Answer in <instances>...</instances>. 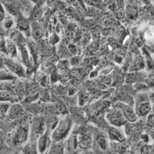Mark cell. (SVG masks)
Masks as SVG:
<instances>
[{"mask_svg": "<svg viewBox=\"0 0 154 154\" xmlns=\"http://www.w3.org/2000/svg\"><path fill=\"white\" fill-rule=\"evenodd\" d=\"M29 131L30 128L28 125H24L21 126L20 125L11 132V136L8 137L10 143L15 146L23 145L28 140Z\"/></svg>", "mask_w": 154, "mask_h": 154, "instance_id": "obj_1", "label": "cell"}, {"mask_svg": "<svg viewBox=\"0 0 154 154\" xmlns=\"http://www.w3.org/2000/svg\"><path fill=\"white\" fill-rule=\"evenodd\" d=\"M72 127L70 118H65L60 120L56 128L52 132L51 139L54 142H60L66 137Z\"/></svg>", "mask_w": 154, "mask_h": 154, "instance_id": "obj_2", "label": "cell"}, {"mask_svg": "<svg viewBox=\"0 0 154 154\" xmlns=\"http://www.w3.org/2000/svg\"><path fill=\"white\" fill-rule=\"evenodd\" d=\"M108 122L116 127H121L126 123V118L119 109L115 108L109 111L107 114Z\"/></svg>", "mask_w": 154, "mask_h": 154, "instance_id": "obj_3", "label": "cell"}, {"mask_svg": "<svg viewBox=\"0 0 154 154\" xmlns=\"http://www.w3.org/2000/svg\"><path fill=\"white\" fill-rule=\"evenodd\" d=\"M151 105L149 102L147 96L145 94L139 95L137 98L136 113L140 116H144L149 113Z\"/></svg>", "mask_w": 154, "mask_h": 154, "instance_id": "obj_4", "label": "cell"}, {"mask_svg": "<svg viewBox=\"0 0 154 154\" xmlns=\"http://www.w3.org/2000/svg\"><path fill=\"white\" fill-rule=\"evenodd\" d=\"M4 64L12 73L20 77H25V70L21 64L11 59H7V58L4 59Z\"/></svg>", "mask_w": 154, "mask_h": 154, "instance_id": "obj_5", "label": "cell"}, {"mask_svg": "<svg viewBox=\"0 0 154 154\" xmlns=\"http://www.w3.org/2000/svg\"><path fill=\"white\" fill-rule=\"evenodd\" d=\"M46 124L44 119L36 118L33 122L31 127L32 136L34 137H39L46 131Z\"/></svg>", "mask_w": 154, "mask_h": 154, "instance_id": "obj_6", "label": "cell"}, {"mask_svg": "<svg viewBox=\"0 0 154 154\" xmlns=\"http://www.w3.org/2000/svg\"><path fill=\"white\" fill-rule=\"evenodd\" d=\"M116 108L119 109L123 113L125 118L131 122H135L137 120V116L134 109L131 106L123 103V102H117L115 105Z\"/></svg>", "mask_w": 154, "mask_h": 154, "instance_id": "obj_7", "label": "cell"}, {"mask_svg": "<svg viewBox=\"0 0 154 154\" xmlns=\"http://www.w3.org/2000/svg\"><path fill=\"white\" fill-rule=\"evenodd\" d=\"M24 114V109L20 104L15 103L11 106L7 114L10 120H14L21 117Z\"/></svg>", "mask_w": 154, "mask_h": 154, "instance_id": "obj_8", "label": "cell"}, {"mask_svg": "<svg viewBox=\"0 0 154 154\" xmlns=\"http://www.w3.org/2000/svg\"><path fill=\"white\" fill-rule=\"evenodd\" d=\"M50 144V137H49V131H46L42 134L38 138L37 141V150L39 153H44L48 148Z\"/></svg>", "mask_w": 154, "mask_h": 154, "instance_id": "obj_9", "label": "cell"}, {"mask_svg": "<svg viewBox=\"0 0 154 154\" xmlns=\"http://www.w3.org/2000/svg\"><path fill=\"white\" fill-rule=\"evenodd\" d=\"M31 33L33 40L39 41L42 39L45 35V32L40 24L37 21H33L31 25Z\"/></svg>", "mask_w": 154, "mask_h": 154, "instance_id": "obj_10", "label": "cell"}, {"mask_svg": "<svg viewBox=\"0 0 154 154\" xmlns=\"http://www.w3.org/2000/svg\"><path fill=\"white\" fill-rule=\"evenodd\" d=\"M30 20H28L24 17L20 16L19 17L17 23L19 30L21 32L27 33L28 36H29L30 33H31V25H30Z\"/></svg>", "mask_w": 154, "mask_h": 154, "instance_id": "obj_11", "label": "cell"}, {"mask_svg": "<svg viewBox=\"0 0 154 154\" xmlns=\"http://www.w3.org/2000/svg\"><path fill=\"white\" fill-rule=\"evenodd\" d=\"M109 136L110 139L116 141L122 142L125 140L123 133L120 130L114 127H112L109 130Z\"/></svg>", "mask_w": 154, "mask_h": 154, "instance_id": "obj_12", "label": "cell"}, {"mask_svg": "<svg viewBox=\"0 0 154 154\" xmlns=\"http://www.w3.org/2000/svg\"><path fill=\"white\" fill-rule=\"evenodd\" d=\"M35 40L29 41L28 42V46L29 48V50H30V55H32L33 62L35 64L37 62L38 49L37 44L36 42H35Z\"/></svg>", "mask_w": 154, "mask_h": 154, "instance_id": "obj_13", "label": "cell"}, {"mask_svg": "<svg viewBox=\"0 0 154 154\" xmlns=\"http://www.w3.org/2000/svg\"><path fill=\"white\" fill-rule=\"evenodd\" d=\"M43 14V10L42 8L39 6H35L32 11L31 12V14L29 20L30 21H37L38 19H39Z\"/></svg>", "mask_w": 154, "mask_h": 154, "instance_id": "obj_14", "label": "cell"}, {"mask_svg": "<svg viewBox=\"0 0 154 154\" xmlns=\"http://www.w3.org/2000/svg\"><path fill=\"white\" fill-rule=\"evenodd\" d=\"M7 51L8 55L11 57L14 58L17 56L16 45L11 39L7 40Z\"/></svg>", "mask_w": 154, "mask_h": 154, "instance_id": "obj_15", "label": "cell"}, {"mask_svg": "<svg viewBox=\"0 0 154 154\" xmlns=\"http://www.w3.org/2000/svg\"><path fill=\"white\" fill-rule=\"evenodd\" d=\"M25 92L28 96V98H33L37 96L38 89L35 84H32L26 87Z\"/></svg>", "mask_w": 154, "mask_h": 154, "instance_id": "obj_16", "label": "cell"}, {"mask_svg": "<svg viewBox=\"0 0 154 154\" xmlns=\"http://www.w3.org/2000/svg\"><path fill=\"white\" fill-rule=\"evenodd\" d=\"M60 120L57 117H52L48 119L46 122V128L48 131H54Z\"/></svg>", "mask_w": 154, "mask_h": 154, "instance_id": "obj_17", "label": "cell"}, {"mask_svg": "<svg viewBox=\"0 0 154 154\" xmlns=\"http://www.w3.org/2000/svg\"><path fill=\"white\" fill-rule=\"evenodd\" d=\"M144 66V60H143L141 57L139 56L137 58H136V59H135V60L134 61L130 71H132L139 70L141 69H143Z\"/></svg>", "mask_w": 154, "mask_h": 154, "instance_id": "obj_18", "label": "cell"}, {"mask_svg": "<svg viewBox=\"0 0 154 154\" xmlns=\"http://www.w3.org/2000/svg\"><path fill=\"white\" fill-rule=\"evenodd\" d=\"M58 55L59 57H62V59H66V58H67L71 55L67 46L61 44L59 48L58 49Z\"/></svg>", "mask_w": 154, "mask_h": 154, "instance_id": "obj_19", "label": "cell"}, {"mask_svg": "<svg viewBox=\"0 0 154 154\" xmlns=\"http://www.w3.org/2000/svg\"><path fill=\"white\" fill-rule=\"evenodd\" d=\"M91 144V139L88 136L83 135L79 141V145L82 148H88Z\"/></svg>", "mask_w": 154, "mask_h": 154, "instance_id": "obj_20", "label": "cell"}, {"mask_svg": "<svg viewBox=\"0 0 154 154\" xmlns=\"http://www.w3.org/2000/svg\"><path fill=\"white\" fill-rule=\"evenodd\" d=\"M78 144V139L76 136H71L66 142V145L68 150H75Z\"/></svg>", "mask_w": 154, "mask_h": 154, "instance_id": "obj_21", "label": "cell"}, {"mask_svg": "<svg viewBox=\"0 0 154 154\" xmlns=\"http://www.w3.org/2000/svg\"><path fill=\"white\" fill-rule=\"evenodd\" d=\"M97 143L100 148L103 150H105L109 148L107 139L103 136H100L97 138Z\"/></svg>", "mask_w": 154, "mask_h": 154, "instance_id": "obj_22", "label": "cell"}, {"mask_svg": "<svg viewBox=\"0 0 154 154\" xmlns=\"http://www.w3.org/2000/svg\"><path fill=\"white\" fill-rule=\"evenodd\" d=\"M1 79L2 80H15L16 79V76L13 75L10 71L2 70L1 71Z\"/></svg>", "mask_w": 154, "mask_h": 154, "instance_id": "obj_23", "label": "cell"}, {"mask_svg": "<svg viewBox=\"0 0 154 154\" xmlns=\"http://www.w3.org/2000/svg\"><path fill=\"white\" fill-rule=\"evenodd\" d=\"M37 144H35V143H30L25 145L24 152L27 153H37Z\"/></svg>", "mask_w": 154, "mask_h": 154, "instance_id": "obj_24", "label": "cell"}, {"mask_svg": "<svg viewBox=\"0 0 154 154\" xmlns=\"http://www.w3.org/2000/svg\"><path fill=\"white\" fill-rule=\"evenodd\" d=\"M11 106V104L8 103H6V102H5V103L2 102V103H1V118H2V119H3L4 118H5V116L7 115Z\"/></svg>", "mask_w": 154, "mask_h": 154, "instance_id": "obj_25", "label": "cell"}, {"mask_svg": "<svg viewBox=\"0 0 154 154\" xmlns=\"http://www.w3.org/2000/svg\"><path fill=\"white\" fill-rule=\"evenodd\" d=\"M14 100V97L9 92L7 91H2L1 92V100L2 102H12Z\"/></svg>", "mask_w": 154, "mask_h": 154, "instance_id": "obj_26", "label": "cell"}, {"mask_svg": "<svg viewBox=\"0 0 154 154\" xmlns=\"http://www.w3.org/2000/svg\"><path fill=\"white\" fill-rule=\"evenodd\" d=\"M91 35L89 34V33H85V34H84L82 37L81 40L80 41V43L82 46H85L87 45L89 43V41L90 40V37Z\"/></svg>", "mask_w": 154, "mask_h": 154, "instance_id": "obj_27", "label": "cell"}, {"mask_svg": "<svg viewBox=\"0 0 154 154\" xmlns=\"http://www.w3.org/2000/svg\"><path fill=\"white\" fill-rule=\"evenodd\" d=\"M1 51L5 54H8L7 41H6L5 38L3 37H2V39H1Z\"/></svg>", "mask_w": 154, "mask_h": 154, "instance_id": "obj_28", "label": "cell"}, {"mask_svg": "<svg viewBox=\"0 0 154 154\" xmlns=\"http://www.w3.org/2000/svg\"><path fill=\"white\" fill-rule=\"evenodd\" d=\"M67 48H68V50L71 55H76L78 54V48H77L76 45H75L74 43H73V44H69L67 46Z\"/></svg>", "mask_w": 154, "mask_h": 154, "instance_id": "obj_29", "label": "cell"}, {"mask_svg": "<svg viewBox=\"0 0 154 154\" xmlns=\"http://www.w3.org/2000/svg\"><path fill=\"white\" fill-rule=\"evenodd\" d=\"M55 108H56V110H58V111L60 112L61 114L62 113L65 114V112H66V111H67V109H66L65 106L60 103H57L55 105Z\"/></svg>", "mask_w": 154, "mask_h": 154, "instance_id": "obj_30", "label": "cell"}, {"mask_svg": "<svg viewBox=\"0 0 154 154\" xmlns=\"http://www.w3.org/2000/svg\"><path fill=\"white\" fill-rule=\"evenodd\" d=\"M59 40H60V38H59V36L57 35V33H55L51 36L50 41V43L51 45H55L56 43H57L59 41Z\"/></svg>", "mask_w": 154, "mask_h": 154, "instance_id": "obj_31", "label": "cell"}, {"mask_svg": "<svg viewBox=\"0 0 154 154\" xmlns=\"http://www.w3.org/2000/svg\"><path fill=\"white\" fill-rule=\"evenodd\" d=\"M85 2L89 5L91 6H96V5H99L100 4V0H84Z\"/></svg>", "mask_w": 154, "mask_h": 154, "instance_id": "obj_32", "label": "cell"}, {"mask_svg": "<svg viewBox=\"0 0 154 154\" xmlns=\"http://www.w3.org/2000/svg\"><path fill=\"white\" fill-rule=\"evenodd\" d=\"M14 25V21L12 19H7L4 22V27L6 29H10Z\"/></svg>", "mask_w": 154, "mask_h": 154, "instance_id": "obj_33", "label": "cell"}, {"mask_svg": "<svg viewBox=\"0 0 154 154\" xmlns=\"http://www.w3.org/2000/svg\"><path fill=\"white\" fill-rule=\"evenodd\" d=\"M67 61H66V60L60 61V62H59V68H61V69H66V68H67L66 67L68 66V63H67Z\"/></svg>", "mask_w": 154, "mask_h": 154, "instance_id": "obj_34", "label": "cell"}, {"mask_svg": "<svg viewBox=\"0 0 154 154\" xmlns=\"http://www.w3.org/2000/svg\"><path fill=\"white\" fill-rule=\"evenodd\" d=\"M5 8L4 6L2 5V10H1V20L3 21V19L5 17Z\"/></svg>", "mask_w": 154, "mask_h": 154, "instance_id": "obj_35", "label": "cell"}, {"mask_svg": "<svg viewBox=\"0 0 154 154\" xmlns=\"http://www.w3.org/2000/svg\"><path fill=\"white\" fill-rule=\"evenodd\" d=\"M31 1H32V2H33V3H35V4H37V5L38 6V5H39V4H41L42 0H31Z\"/></svg>", "mask_w": 154, "mask_h": 154, "instance_id": "obj_36", "label": "cell"}]
</instances>
